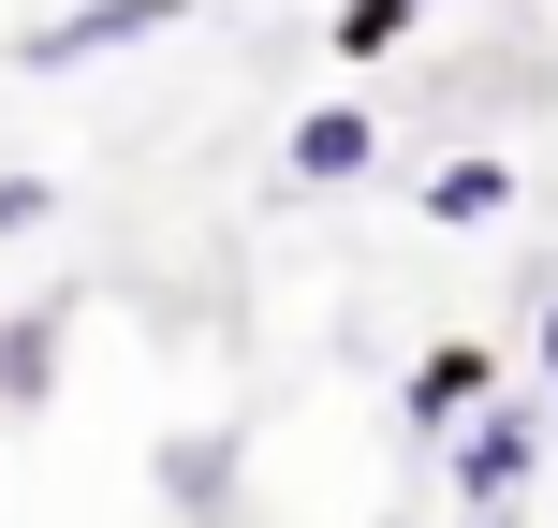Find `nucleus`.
Here are the masks:
<instances>
[{
    "mask_svg": "<svg viewBox=\"0 0 558 528\" xmlns=\"http://www.w3.org/2000/svg\"><path fill=\"white\" fill-rule=\"evenodd\" d=\"M235 484H251V426H162L147 441V500L177 528H235Z\"/></svg>",
    "mask_w": 558,
    "mask_h": 528,
    "instance_id": "obj_1",
    "label": "nucleus"
},
{
    "mask_svg": "<svg viewBox=\"0 0 558 528\" xmlns=\"http://www.w3.org/2000/svg\"><path fill=\"white\" fill-rule=\"evenodd\" d=\"M192 15V0H74V15H29V74H88V59H118V45H162V29Z\"/></svg>",
    "mask_w": 558,
    "mask_h": 528,
    "instance_id": "obj_2",
    "label": "nucleus"
},
{
    "mask_svg": "<svg viewBox=\"0 0 558 528\" xmlns=\"http://www.w3.org/2000/svg\"><path fill=\"white\" fill-rule=\"evenodd\" d=\"M530 470H544V412L530 396H471V426H456V500H514Z\"/></svg>",
    "mask_w": 558,
    "mask_h": 528,
    "instance_id": "obj_3",
    "label": "nucleus"
},
{
    "mask_svg": "<svg viewBox=\"0 0 558 528\" xmlns=\"http://www.w3.org/2000/svg\"><path fill=\"white\" fill-rule=\"evenodd\" d=\"M367 162H383V118L367 103H308L294 133H279V176H294V192H353Z\"/></svg>",
    "mask_w": 558,
    "mask_h": 528,
    "instance_id": "obj_4",
    "label": "nucleus"
},
{
    "mask_svg": "<svg viewBox=\"0 0 558 528\" xmlns=\"http://www.w3.org/2000/svg\"><path fill=\"white\" fill-rule=\"evenodd\" d=\"M59 353H74V308H15L0 323V426H29V412H59Z\"/></svg>",
    "mask_w": 558,
    "mask_h": 528,
    "instance_id": "obj_5",
    "label": "nucleus"
},
{
    "mask_svg": "<svg viewBox=\"0 0 558 528\" xmlns=\"http://www.w3.org/2000/svg\"><path fill=\"white\" fill-rule=\"evenodd\" d=\"M500 382V367L471 353V337H441V353L412 367V382H397V426H412V441H456V426H471V396Z\"/></svg>",
    "mask_w": 558,
    "mask_h": 528,
    "instance_id": "obj_6",
    "label": "nucleus"
},
{
    "mask_svg": "<svg viewBox=\"0 0 558 528\" xmlns=\"http://www.w3.org/2000/svg\"><path fill=\"white\" fill-rule=\"evenodd\" d=\"M426 221H441V235H485V221H514V162H500V147L441 162V176H426Z\"/></svg>",
    "mask_w": 558,
    "mask_h": 528,
    "instance_id": "obj_7",
    "label": "nucleus"
},
{
    "mask_svg": "<svg viewBox=\"0 0 558 528\" xmlns=\"http://www.w3.org/2000/svg\"><path fill=\"white\" fill-rule=\"evenodd\" d=\"M45 206H59L45 176H0V235H29V221H45Z\"/></svg>",
    "mask_w": 558,
    "mask_h": 528,
    "instance_id": "obj_8",
    "label": "nucleus"
},
{
    "mask_svg": "<svg viewBox=\"0 0 558 528\" xmlns=\"http://www.w3.org/2000/svg\"><path fill=\"white\" fill-rule=\"evenodd\" d=\"M456 528H530V514H514V500H471V514H456Z\"/></svg>",
    "mask_w": 558,
    "mask_h": 528,
    "instance_id": "obj_9",
    "label": "nucleus"
},
{
    "mask_svg": "<svg viewBox=\"0 0 558 528\" xmlns=\"http://www.w3.org/2000/svg\"><path fill=\"white\" fill-rule=\"evenodd\" d=\"M544 367H558V294H544Z\"/></svg>",
    "mask_w": 558,
    "mask_h": 528,
    "instance_id": "obj_10",
    "label": "nucleus"
}]
</instances>
